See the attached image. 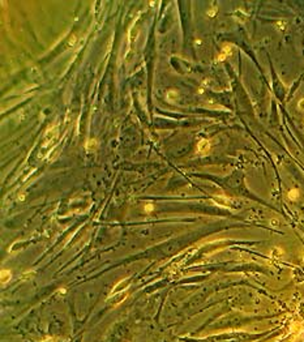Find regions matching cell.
<instances>
[{
    "label": "cell",
    "mask_w": 304,
    "mask_h": 342,
    "mask_svg": "<svg viewBox=\"0 0 304 342\" xmlns=\"http://www.w3.org/2000/svg\"><path fill=\"white\" fill-rule=\"evenodd\" d=\"M209 149H210V144H209V141H208V140H201V141L198 142V145H197L198 153L205 154V153H208V152H209Z\"/></svg>",
    "instance_id": "1"
},
{
    "label": "cell",
    "mask_w": 304,
    "mask_h": 342,
    "mask_svg": "<svg viewBox=\"0 0 304 342\" xmlns=\"http://www.w3.org/2000/svg\"><path fill=\"white\" fill-rule=\"evenodd\" d=\"M97 148V141L95 140H92V141H88L86 142V149L90 150V149H95Z\"/></svg>",
    "instance_id": "2"
},
{
    "label": "cell",
    "mask_w": 304,
    "mask_h": 342,
    "mask_svg": "<svg viewBox=\"0 0 304 342\" xmlns=\"http://www.w3.org/2000/svg\"><path fill=\"white\" fill-rule=\"evenodd\" d=\"M9 278H11V273H9V272H7V270L1 272V281H3V282H7Z\"/></svg>",
    "instance_id": "3"
},
{
    "label": "cell",
    "mask_w": 304,
    "mask_h": 342,
    "mask_svg": "<svg viewBox=\"0 0 304 342\" xmlns=\"http://www.w3.org/2000/svg\"><path fill=\"white\" fill-rule=\"evenodd\" d=\"M228 54H230V46H226V47L223 48V54L218 58V60H222L223 58H226V55H228Z\"/></svg>",
    "instance_id": "4"
},
{
    "label": "cell",
    "mask_w": 304,
    "mask_h": 342,
    "mask_svg": "<svg viewBox=\"0 0 304 342\" xmlns=\"http://www.w3.org/2000/svg\"><path fill=\"white\" fill-rule=\"evenodd\" d=\"M153 209H154V205H151V204H148V205L145 207V212H148V213L151 212Z\"/></svg>",
    "instance_id": "5"
}]
</instances>
